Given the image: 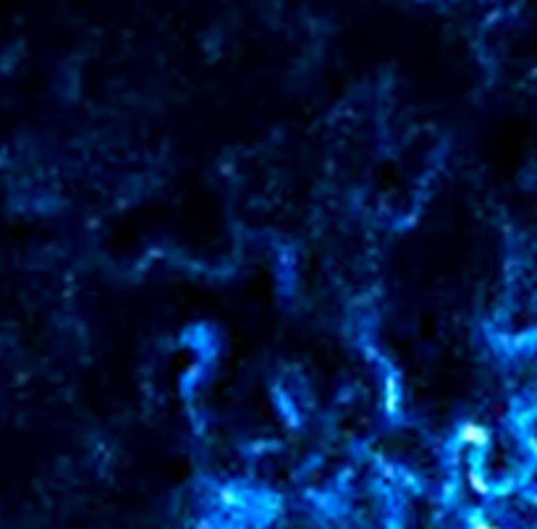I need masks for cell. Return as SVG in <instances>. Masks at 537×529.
<instances>
[{
  "label": "cell",
  "mask_w": 537,
  "mask_h": 529,
  "mask_svg": "<svg viewBox=\"0 0 537 529\" xmlns=\"http://www.w3.org/2000/svg\"><path fill=\"white\" fill-rule=\"evenodd\" d=\"M456 443L472 454H485L492 445V430L479 419H464L456 427Z\"/></svg>",
  "instance_id": "cell-1"
},
{
  "label": "cell",
  "mask_w": 537,
  "mask_h": 529,
  "mask_svg": "<svg viewBox=\"0 0 537 529\" xmlns=\"http://www.w3.org/2000/svg\"><path fill=\"white\" fill-rule=\"evenodd\" d=\"M469 529H501V527H495V524H490V521H485V519L475 516V519L469 521Z\"/></svg>",
  "instance_id": "cell-2"
}]
</instances>
